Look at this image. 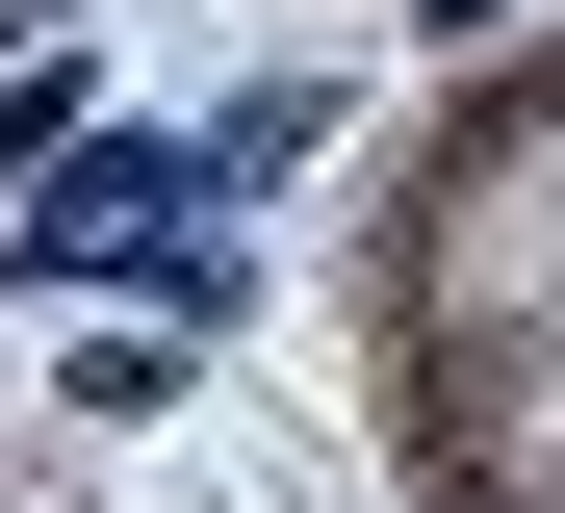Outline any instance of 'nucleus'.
I'll use <instances>...</instances> for the list:
<instances>
[{
	"label": "nucleus",
	"mask_w": 565,
	"mask_h": 513,
	"mask_svg": "<svg viewBox=\"0 0 565 513\" xmlns=\"http://www.w3.org/2000/svg\"><path fill=\"white\" fill-rule=\"evenodd\" d=\"M154 205H180V154H104V180H77V205H52V232H26V257H52V282H104V257L154 232Z\"/></svg>",
	"instance_id": "nucleus-1"
}]
</instances>
